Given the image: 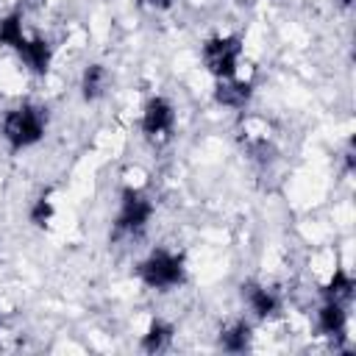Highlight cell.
Wrapping results in <instances>:
<instances>
[{
  "label": "cell",
  "instance_id": "obj_1",
  "mask_svg": "<svg viewBox=\"0 0 356 356\" xmlns=\"http://www.w3.org/2000/svg\"><path fill=\"white\" fill-rule=\"evenodd\" d=\"M6 136L14 147L31 145L42 136V114L33 108H17L6 117Z\"/></svg>",
  "mask_w": 356,
  "mask_h": 356
},
{
  "label": "cell",
  "instance_id": "obj_2",
  "mask_svg": "<svg viewBox=\"0 0 356 356\" xmlns=\"http://www.w3.org/2000/svg\"><path fill=\"white\" fill-rule=\"evenodd\" d=\"M142 278L150 286H172L181 281V261L170 253H153L142 264Z\"/></svg>",
  "mask_w": 356,
  "mask_h": 356
},
{
  "label": "cell",
  "instance_id": "obj_3",
  "mask_svg": "<svg viewBox=\"0 0 356 356\" xmlns=\"http://www.w3.org/2000/svg\"><path fill=\"white\" fill-rule=\"evenodd\" d=\"M239 56V39H211L206 44V64L214 75L231 78Z\"/></svg>",
  "mask_w": 356,
  "mask_h": 356
},
{
  "label": "cell",
  "instance_id": "obj_4",
  "mask_svg": "<svg viewBox=\"0 0 356 356\" xmlns=\"http://www.w3.org/2000/svg\"><path fill=\"white\" fill-rule=\"evenodd\" d=\"M150 217V203L145 197H139L136 192H125V200H122V214H120V228L125 231H139Z\"/></svg>",
  "mask_w": 356,
  "mask_h": 356
},
{
  "label": "cell",
  "instance_id": "obj_5",
  "mask_svg": "<svg viewBox=\"0 0 356 356\" xmlns=\"http://www.w3.org/2000/svg\"><path fill=\"white\" fill-rule=\"evenodd\" d=\"M145 131L147 134H161V131H167L170 125H172V108L161 100V97H156V100H150L147 103V108H145Z\"/></svg>",
  "mask_w": 356,
  "mask_h": 356
},
{
  "label": "cell",
  "instance_id": "obj_6",
  "mask_svg": "<svg viewBox=\"0 0 356 356\" xmlns=\"http://www.w3.org/2000/svg\"><path fill=\"white\" fill-rule=\"evenodd\" d=\"M19 53L25 56V61L36 70V72H44L47 70V61H50V53H47V44L42 39H33V42H25L19 47Z\"/></svg>",
  "mask_w": 356,
  "mask_h": 356
},
{
  "label": "cell",
  "instance_id": "obj_7",
  "mask_svg": "<svg viewBox=\"0 0 356 356\" xmlns=\"http://www.w3.org/2000/svg\"><path fill=\"white\" fill-rule=\"evenodd\" d=\"M250 97V86L248 83H231V86H220L217 89V100L225 106H242Z\"/></svg>",
  "mask_w": 356,
  "mask_h": 356
},
{
  "label": "cell",
  "instance_id": "obj_8",
  "mask_svg": "<svg viewBox=\"0 0 356 356\" xmlns=\"http://www.w3.org/2000/svg\"><path fill=\"white\" fill-rule=\"evenodd\" d=\"M342 325H345V312L337 303H331L320 312V328L325 334H337V331H342Z\"/></svg>",
  "mask_w": 356,
  "mask_h": 356
},
{
  "label": "cell",
  "instance_id": "obj_9",
  "mask_svg": "<svg viewBox=\"0 0 356 356\" xmlns=\"http://www.w3.org/2000/svg\"><path fill=\"white\" fill-rule=\"evenodd\" d=\"M0 42L3 44H14V47H22L25 44V39L19 33V19L17 17H8V19L0 22Z\"/></svg>",
  "mask_w": 356,
  "mask_h": 356
},
{
  "label": "cell",
  "instance_id": "obj_10",
  "mask_svg": "<svg viewBox=\"0 0 356 356\" xmlns=\"http://www.w3.org/2000/svg\"><path fill=\"white\" fill-rule=\"evenodd\" d=\"M100 81H103V67H97V64L89 67L86 75H83V95H86V97H97Z\"/></svg>",
  "mask_w": 356,
  "mask_h": 356
},
{
  "label": "cell",
  "instance_id": "obj_11",
  "mask_svg": "<svg viewBox=\"0 0 356 356\" xmlns=\"http://www.w3.org/2000/svg\"><path fill=\"white\" fill-rule=\"evenodd\" d=\"M250 303H253V309H256L261 317H264V314H270V312L275 309V300H273L264 289H259V286H253V289H250Z\"/></svg>",
  "mask_w": 356,
  "mask_h": 356
},
{
  "label": "cell",
  "instance_id": "obj_12",
  "mask_svg": "<svg viewBox=\"0 0 356 356\" xmlns=\"http://www.w3.org/2000/svg\"><path fill=\"white\" fill-rule=\"evenodd\" d=\"M222 342H225V348H231V350H242V348L248 345V325L239 323L234 331H228V334L222 337Z\"/></svg>",
  "mask_w": 356,
  "mask_h": 356
},
{
  "label": "cell",
  "instance_id": "obj_13",
  "mask_svg": "<svg viewBox=\"0 0 356 356\" xmlns=\"http://www.w3.org/2000/svg\"><path fill=\"white\" fill-rule=\"evenodd\" d=\"M167 337H170V328H164L161 323H153L150 331H147V337H145V348H147V350H159Z\"/></svg>",
  "mask_w": 356,
  "mask_h": 356
},
{
  "label": "cell",
  "instance_id": "obj_14",
  "mask_svg": "<svg viewBox=\"0 0 356 356\" xmlns=\"http://www.w3.org/2000/svg\"><path fill=\"white\" fill-rule=\"evenodd\" d=\"M350 289H353V284H350V278L342 273V270H337L334 273V281L328 284V295H334V298H339V295H350Z\"/></svg>",
  "mask_w": 356,
  "mask_h": 356
},
{
  "label": "cell",
  "instance_id": "obj_15",
  "mask_svg": "<svg viewBox=\"0 0 356 356\" xmlns=\"http://www.w3.org/2000/svg\"><path fill=\"white\" fill-rule=\"evenodd\" d=\"M50 211H53V209H50V203H47V200H39L31 217H33V222H36V225H44V220L50 217Z\"/></svg>",
  "mask_w": 356,
  "mask_h": 356
},
{
  "label": "cell",
  "instance_id": "obj_16",
  "mask_svg": "<svg viewBox=\"0 0 356 356\" xmlns=\"http://www.w3.org/2000/svg\"><path fill=\"white\" fill-rule=\"evenodd\" d=\"M345 3H350V0H345Z\"/></svg>",
  "mask_w": 356,
  "mask_h": 356
}]
</instances>
